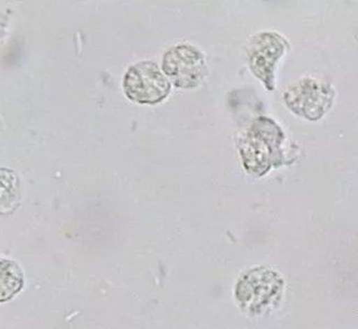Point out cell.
Instances as JSON below:
<instances>
[{"label":"cell","instance_id":"obj_1","mask_svg":"<svg viewBox=\"0 0 358 329\" xmlns=\"http://www.w3.org/2000/svg\"><path fill=\"white\" fill-rule=\"evenodd\" d=\"M284 133L280 128L267 118H259L250 131L241 138L238 149L247 172L254 176H263L271 166L280 161V145Z\"/></svg>","mask_w":358,"mask_h":329},{"label":"cell","instance_id":"obj_2","mask_svg":"<svg viewBox=\"0 0 358 329\" xmlns=\"http://www.w3.org/2000/svg\"><path fill=\"white\" fill-rule=\"evenodd\" d=\"M284 280L274 270L263 267L252 268L239 278L235 297L246 313L261 315L280 302Z\"/></svg>","mask_w":358,"mask_h":329},{"label":"cell","instance_id":"obj_3","mask_svg":"<svg viewBox=\"0 0 358 329\" xmlns=\"http://www.w3.org/2000/svg\"><path fill=\"white\" fill-rule=\"evenodd\" d=\"M122 87L134 103L156 105L169 97L171 82L155 63L141 61L126 71Z\"/></svg>","mask_w":358,"mask_h":329},{"label":"cell","instance_id":"obj_4","mask_svg":"<svg viewBox=\"0 0 358 329\" xmlns=\"http://www.w3.org/2000/svg\"><path fill=\"white\" fill-rule=\"evenodd\" d=\"M163 71L178 88L197 87L208 73L203 54L190 45H178L167 50L164 54Z\"/></svg>","mask_w":358,"mask_h":329},{"label":"cell","instance_id":"obj_5","mask_svg":"<svg viewBox=\"0 0 358 329\" xmlns=\"http://www.w3.org/2000/svg\"><path fill=\"white\" fill-rule=\"evenodd\" d=\"M333 90L313 79H303L288 88L284 99L292 112L310 120L320 119L333 101Z\"/></svg>","mask_w":358,"mask_h":329},{"label":"cell","instance_id":"obj_6","mask_svg":"<svg viewBox=\"0 0 358 329\" xmlns=\"http://www.w3.org/2000/svg\"><path fill=\"white\" fill-rule=\"evenodd\" d=\"M286 48L285 39L275 33L259 34L252 41L248 52L250 69L269 90L274 89L275 67Z\"/></svg>","mask_w":358,"mask_h":329},{"label":"cell","instance_id":"obj_7","mask_svg":"<svg viewBox=\"0 0 358 329\" xmlns=\"http://www.w3.org/2000/svg\"><path fill=\"white\" fill-rule=\"evenodd\" d=\"M24 287L22 268L13 261L1 259V302L11 300Z\"/></svg>","mask_w":358,"mask_h":329}]
</instances>
